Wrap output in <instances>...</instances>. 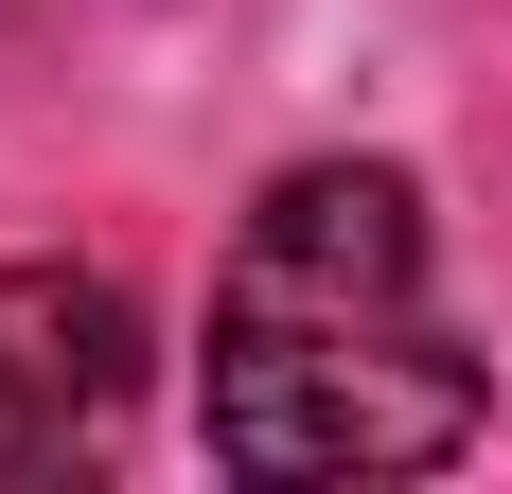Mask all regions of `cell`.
<instances>
[{
	"mask_svg": "<svg viewBox=\"0 0 512 494\" xmlns=\"http://www.w3.org/2000/svg\"><path fill=\"white\" fill-rule=\"evenodd\" d=\"M212 459L265 494L301 477H442L495 424V371L442 318V247L389 159H301L265 177L230 265H212Z\"/></svg>",
	"mask_w": 512,
	"mask_h": 494,
	"instance_id": "1",
	"label": "cell"
},
{
	"mask_svg": "<svg viewBox=\"0 0 512 494\" xmlns=\"http://www.w3.org/2000/svg\"><path fill=\"white\" fill-rule=\"evenodd\" d=\"M142 406V300L106 265H0V494L106 477Z\"/></svg>",
	"mask_w": 512,
	"mask_h": 494,
	"instance_id": "2",
	"label": "cell"
}]
</instances>
